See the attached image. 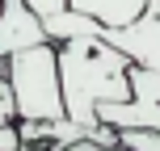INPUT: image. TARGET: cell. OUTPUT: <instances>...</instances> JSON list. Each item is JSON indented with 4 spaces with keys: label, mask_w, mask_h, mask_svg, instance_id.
I'll list each match as a JSON object with an SVG mask.
<instances>
[{
    "label": "cell",
    "mask_w": 160,
    "mask_h": 151,
    "mask_svg": "<svg viewBox=\"0 0 160 151\" xmlns=\"http://www.w3.org/2000/svg\"><path fill=\"white\" fill-rule=\"evenodd\" d=\"M25 4L38 13V21H47V17H59V13H68V0H25Z\"/></svg>",
    "instance_id": "cell-7"
},
{
    "label": "cell",
    "mask_w": 160,
    "mask_h": 151,
    "mask_svg": "<svg viewBox=\"0 0 160 151\" xmlns=\"http://www.w3.org/2000/svg\"><path fill=\"white\" fill-rule=\"evenodd\" d=\"M4 84L13 92V122H51L68 118L63 97H59V67H55V42L17 50L0 59Z\"/></svg>",
    "instance_id": "cell-2"
},
{
    "label": "cell",
    "mask_w": 160,
    "mask_h": 151,
    "mask_svg": "<svg viewBox=\"0 0 160 151\" xmlns=\"http://www.w3.org/2000/svg\"><path fill=\"white\" fill-rule=\"evenodd\" d=\"M127 84H131V101L160 105V67L131 63V67H127Z\"/></svg>",
    "instance_id": "cell-5"
},
{
    "label": "cell",
    "mask_w": 160,
    "mask_h": 151,
    "mask_svg": "<svg viewBox=\"0 0 160 151\" xmlns=\"http://www.w3.org/2000/svg\"><path fill=\"white\" fill-rule=\"evenodd\" d=\"M114 143L122 151H160V130H148V126H127V130H114Z\"/></svg>",
    "instance_id": "cell-6"
},
{
    "label": "cell",
    "mask_w": 160,
    "mask_h": 151,
    "mask_svg": "<svg viewBox=\"0 0 160 151\" xmlns=\"http://www.w3.org/2000/svg\"><path fill=\"white\" fill-rule=\"evenodd\" d=\"M0 122H13V92L4 84V72H0Z\"/></svg>",
    "instance_id": "cell-9"
},
{
    "label": "cell",
    "mask_w": 160,
    "mask_h": 151,
    "mask_svg": "<svg viewBox=\"0 0 160 151\" xmlns=\"http://www.w3.org/2000/svg\"><path fill=\"white\" fill-rule=\"evenodd\" d=\"M55 67H59V97L63 113L80 126H101L97 105L105 101H131L127 67L131 59L105 38H63L55 42Z\"/></svg>",
    "instance_id": "cell-1"
},
{
    "label": "cell",
    "mask_w": 160,
    "mask_h": 151,
    "mask_svg": "<svg viewBox=\"0 0 160 151\" xmlns=\"http://www.w3.org/2000/svg\"><path fill=\"white\" fill-rule=\"evenodd\" d=\"M21 151H42V147H21Z\"/></svg>",
    "instance_id": "cell-11"
},
{
    "label": "cell",
    "mask_w": 160,
    "mask_h": 151,
    "mask_svg": "<svg viewBox=\"0 0 160 151\" xmlns=\"http://www.w3.org/2000/svg\"><path fill=\"white\" fill-rule=\"evenodd\" d=\"M0 151H21V139H17V122H0Z\"/></svg>",
    "instance_id": "cell-8"
},
{
    "label": "cell",
    "mask_w": 160,
    "mask_h": 151,
    "mask_svg": "<svg viewBox=\"0 0 160 151\" xmlns=\"http://www.w3.org/2000/svg\"><path fill=\"white\" fill-rule=\"evenodd\" d=\"M59 151H122L118 143H110V147H105V143H88V139H84V143H72V147H59Z\"/></svg>",
    "instance_id": "cell-10"
},
{
    "label": "cell",
    "mask_w": 160,
    "mask_h": 151,
    "mask_svg": "<svg viewBox=\"0 0 160 151\" xmlns=\"http://www.w3.org/2000/svg\"><path fill=\"white\" fill-rule=\"evenodd\" d=\"M42 42H47V30H42L38 13L25 0H0V59L42 46Z\"/></svg>",
    "instance_id": "cell-3"
},
{
    "label": "cell",
    "mask_w": 160,
    "mask_h": 151,
    "mask_svg": "<svg viewBox=\"0 0 160 151\" xmlns=\"http://www.w3.org/2000/svg\"><path fill=\"white\" fill-rule=\"evenodd\" d=\"M68 8L97 21L101 30H127L148 13V0H68Z\"/></svg>",
    "instance_id": "cell-4"
}]
</instances>
